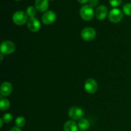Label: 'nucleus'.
<instances>
[{"label": "nucleus", "mask_w": 131, "mask_h": 131, "mask_svg": "<svg viewBox=\"0 0 131 131\" xmlns=\"http://www.w3.org/2000/svg\"><path fill=\"white\" fill-rule=\"evenodd\" d=\"M26 14L28 17L30 18L35 17L36 14H37V11H36V8L33 7L32 6H29L26 9Z\"/></svg>", "instance_id": "nucleus-17"}, {"label": "nucleus", "mask_w": 131, "mask_h": 131, "mask_svg": "<svg viewBox=\"0 0 131 131\" xmlns=\"http://www.w3.org/2000/svg\"><path fill=\"white\" fill-rule=\"evenodd\" d=\"M35 6L38 12H44L49 7L48 0H36Z\"/></svg>", "instance_id": "nucleus-11"}, {"label": "nucleus", "mask_w": 131, "mask_h": 131, "mask_svg": "<svg viewBox=\"0 0 131 131\" xmlns=\"http://www.w3.org/2000/svg\"><path fill=\"white\" fill-rule=\"evenodd\" d=\"M63 129L64 131H78V125L73 120H69L65 124Z\"/></svg>", "instance_id": "nucleus-13"}, {"label": "nucleus", "mask_w": 131, "mask_h": 131, "mask_svg": "<svg viewBox=\"0 0 131 131\" xmlns=\"http://www.w3.org/2000/svg\"><path fill=\"white\" fill-rule=\"evenodd\" d=\"M78 1H79V2L80 3L85 4V3H86L87 2H88V0H78Z\"/></svg>", "instance_id": "nucleus-23"}, {"label": "nucleus", "mask_w": 131, "mask_h": 131, "mask_svg": "<svg viewBox=\"0 0 131 131\" xmlns=\"http://www.w3.org/2000/svg\"><path fill=\"white\" fill-rule=\"evenodd\" d=\"M84 88L87 93L93 94L95 93L98 88V84L96 81L93 79H88L86 81L84 84Z\"/></svg>", "instance_id": "nucleus-7"}, {"label": "nucleus", "mask_w": 131, "mask_h": 131, "mask_svg": "<svg viewBox=\"0 0 131 131\" xmlns=\"http://www.w3.org/2000/svg\"><path fill=\"white\" fill-rule=\"evenodd\" d=\"M123 12L128 16H131V3H127L123 7Z\"/></svg>", "instance_id": "nucleus-18"}, {"label": "nucleus", "mask_w": 131, "mask_h": 131, "mask_svg": "<svg viewBox=\"0 0 131 131\" xmlns=\"http://www.w3.org/2000/svg\"><path fill=\"white\" fill-rule=\"evenodd\" d=\"M123 18V13L120 9L113 8L110 12L108 19L111 23H118L122 20Z\"/></svg>", "instance_id": "nucleus-5"}, {"label": "nucleus", "mask_w": 131, "mask_h": 131, "mask_svg": "<svg viewBox=\"0 0 131 131\" xmlns=\"http://www.w3.org/2000/svg\"><path fill=\"white\" fill-rule=\"evenodd\" d=\"M84 114V111L81 108L76 107V106L70 107L69 111V117L74 120H79L81 119Z\"/></svg>", "instance_id": "nucleus-6"}, {"label": "nucleus", "mask_w": 131, "mask_h": 131, "mask_svg": "<svg viewBox=\"0 0 131 131\" xmlns=\"http://www.w3.org/2000/svg\"><path fill=\"white\" fill-rule=\"evenodd\" d=\"M10 106V102L6 99H1L0 101V110L1 111H6Z\"/></svg>", "instance_id": "nucleus-15"}, {"label": "nucleus", "mask_w": 131, "mask_h": 131, "mask_svg": "<svg viewBox=\"0 0 131 131\" xmlns=\"http://www.w3.org/2000/svg\"><path fill=\"white\" fill-rule=\"evenodd\" d=\"M10 131H22V130H20V128L17 127H13Z\"/></svg>", "instance_id": "nucleus-22"}, {"label": "nucleus", "mask_w": 131, "mask_h": 131, "mask_svg": "<svg viewBox=\"0 0 131 131\" xmlns=\"http://www.w3.org/2000/svg\"><path fill=\"white\" fill-rule=\"evenodd\" d=\"M15 124L17 127H23L26 124V120L24 119V117H23V116H18V117L15 119Z\"/></svg>", "instance_id": "nucleus-16"}, {"label": "nucleus", "mask_w": 131, "mask_h": 131, "mask_svg": "<svg viewBox=\"0 0 131 131\" xmlns=\"http://www.w3.org/2000/svg\"><path fill=\"white\" fill-rule=\"evenodd\" d=\"M49 1H53V0H49Z\"/></svg>", "instance_id": "nucleus-27"}, {"label": "nucleus", "mask_w": 131, "mask_h": 131, "mask_svg": "<svg viewBox=\"0 0 131 131\" xmlns=\"http://www.w3.org/2000/svg\"><path fill=\"white\" fill-rule=\"evenodd\" d=\"M0 57H1V59H0V60H1V61H3V55L2 53H1V55H0Z\"/></svg>", "instance_id": "nucleus-25"}, {"label": "nucleus", "mask_w": 131, "mask_h": 131, "mask_svg": "<svg viewBox=\"0 0 131 131\" xmlns=\"http://www.w3.org/2000/svg\"><path fill=\"white\" fill-rule=\"evenodd\" d=\"M56 19V15L53 11H47L42 17V22L44 24L49 25L52 24Z\"/></svg>", "instance_id": "nucleus-8"}, {"label": "nucleus", "mask_w": 131, "mask_h": 131, "mask_svg": "<svg viewBox=\"0 0 131 131\" xmlns=\"http://www.w3.org/2000/svg\"><path fill=\"white\" fill-rule=\"evenodd\" d=\"M95 15L97 19L99 20H102L105 19L107 15V7L104 5H101V6H98L97 8L96 9Z\"/></svg>", "instance_id": "nucleus-10"}, {"label": "nucleus", "mask_w": 131, "mask_h": 131, "mask_svg": "<svg viewBox=\"0 0 131 131\" xmlns=\"http://www.w3.org/2000/svg\"><path fill=\"white\" fill-rule=\"evenodd\" d=\"M12 86L11 83L7 81L2 83L0 88V92L3 96H5V97L8 96L12 93Z\"/></svg>", "instance_id": "nucleus-12"}, {"label": "nucleus", "mask_w": 131, "mask_h": 131, "mask_svg": "<svg viewBox=\"0 0 131 131\" xmlns=\"http://www.w3.org/2000/svg\"><path fill=\"white\" fill-rule=\"evenodd\" d=\"M0 50L2 54H9L13 53L15 51V46L11 41L5 40L1 43Z\"/></svg>", "instance_id": "nucleus-4"}, {"label": "nucleus", "mask_w": 131, "mask_h": 131, "mask_svg": "<svg viewBox=\"0 0 131 131\" xmlns=\"http://www.w3.org/2000/svg\"><path fill=\"white\" fill-rule=\"evenodd\" d=\"M12 20L15 24L22 26L28 21V15L23 11H17L13 15Z\"/></svg>", "instance_id": "nucleus-2"}, {"label": "nucleus", "mask_w": 131, "mask_h": 131, "mask_svg": "<svg viewBox=\"0 0 131 131\" xmlns=\"http://www.w3.org/2000/svg\"><path fill=\"white\" fill-rule=\"evenodd\" d=\"M41 27L40 22L37 18H29L28 20V28L31 31L37 32L40 30Z\"/></svg>", "instance_id": "nucleus-9"}, {"label": "nucleus", "mask_w": 131, "mask_h": 131, "mask_svg": "<svg viewBox=\"0 0 131 131\" xmlns=\"http://www.w3.org/2000/svg\"><path fill=\"white\" fill-rule=\"evenodd\" d=\"M122 0H110V3L113 7H116L122 3Z\"/></svg>", "instance_id": "nucleus-20"}, {"label": "nucleus", "mask_w": 131, "mask_h": 131, "mask_svg": "<svg viewBox=\"0 0 131 131\" xmlns=\"http://www.w3.org/2000/svg\"><path fill=\"white\" fill-rule=\"evenodd\" d=\"M2 119L4 122L6 123V124H8V123L11 122L12 121L13 116L10 113H6L3 116Z\"/></svg>", "instance_id": "nucleus-19"}, {"label": "nucleus", "mask_w": 131, "mask_h": 131, "mask_svg": "<svg viewBox=\"0 0 131 131\" xmlns=\"http://www.w3.org/2000/svg\"><path fill=\"white\" fill-rule=\"evenodd\" d=\"M89 127L90 123L88 120L82 118L81 119H80V120H79V122H78V127L79 128L80 130L83 131L86 130L87 129L89 128Z\"/></svg>", "instance_id": "nucleus-14"}, {"label": "nucleus", "mask_w": 131, "mask_h": 131, "mask_svg": "<svg viewBox=\"0 0 131 131\" xmlns=\"http://www.w3.org/2000/svg\"><path fill=\"white\" fill-rule=\"evenodd\" d=\"M81 37L84 41H92L96 37V31L94 28H86L82 30L81 33Z\"/></svg>", "instance_id": "nucleus-3"}, {"label": "nucleus", "mask_w": 131, "mask_h": 131, "mask_svg": "<svg viewBox=\"0 0 131 131\" xmlns=\"http://www.w3.org/2000/svg\"><path fill=\"white\" fill-rule=\"evenodd\" d=\"M15 1H20V0H15Z\"/></svg>", "instance_id": "nucleus-26"}, {"label": "nucleus", "mask_w": 131, "mask_h": 131, "mask_svg": "<svg viewBox=\"0 0 131 131\" xmlns=\"http://www.w3.org/2000/svg\"><path fill=\"white\" fill-rule=\"evenodd\" d=\"M3 119L2 118H1L0 119V124H1V125H0V127H1V128L2 127H3Z\"/></svg>", "instance_id": "nucleus-24"}, {"label": "nucleus", "mask_w": 131, "mask_h": 131, "mask_svg": "<svg viewBox=\"0 0 131 131\" xmlns=\"http://www.w3.org/2000/svg\"><path fill=\"white\" fill-rule=\"evenodd\" d=\"M80 16L83 20H90L94 17V11L92 6L89 5H85L80 9Z\"/></svg>", "instance_id": "nucleus-1"}, {"label": "nucleus", "mask_w": 131, "mask_h": 131, "mask_svg": "<svg viewBox=\"0 0 131 131\" xmlns=\"http://www.w3.org/2000/svg\"><path fill=\"white\" fill-rule=\"evenodd\" d=\"M99 4V0H89V5L90 6L95 7Z\"/></svg>", "instance_id": "nucleus-21"}]
</instances>
